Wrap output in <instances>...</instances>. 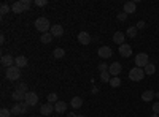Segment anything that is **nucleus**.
Segmentation results:
<instances>
[{"label": "nucleus", "instance_id": "a19ab883", "mask_svg": "<svg viewBox=\"0 0 159 117\" xmlns=\"http://www.w3.org/2000/svg\"><path fill=\"white\" fill-rule=\"evenodd\" d=\"M76 117H86V115H83V114H78Z\"/></svg>", "mask_w": 159, "mask_h": 117}, {"label": "nucleus", "instance_id": "dca6fc26", "mask_svg": "<svg viewBox=\"0 0 159 117\" xmlns=\"http://www.w3.org/2000/svg\"><path fill=\"white\" fill-rule=\"evenodd\" d=\"M70 106L73 108V109H80L83 106V98L81 97H73L72 100H70Z\"/></svg>", "mask_w": 159, "mask_h": 117}, {"label": "nucleus", "instance_id": "39448f33", "mask_svg": "<svg viewBox=\"0 0 159 117\" xmlns=\"http://www.w3.org/2000/svg\"><path fill=\"white\" fill-rule=\"evenodd\" d=\"M148 63H150L148 54H145V52H140V54H137V57H135V65H137L139 68H145Z\"/></svg>", "mask_w": 159, "mask_h": 117}, {"label": "nucleus", "instance_id": "f8f14e48", "mask_svg": "<svg viewBox=\"0 0 159 117\" xmlns=\"http://www.w3.org/2000/svg\"><path fill=\"white\" fill-rule=\"evenodd\" d=\"M0 62H2V65H3L5 68H10V67H13V65H15V57H13L11 54H5Z\"/></svg>", "mask_w": 159, "mask_h": 117}, {"label": "nucleus", "instance_id": "6ab92c4d", "mask_svg": "<svg viewBox=\"0 0 159 117\" xmlns=\"http://www.w3.org/2000/svg\"><path fill=\"white\" fill-rule=\"evenodd\" d=\"M54 111L59 112V114H64L65 111H67V103H65V101H57L54 105Z\"/></svg>", "mask_w": 159, "mask_h": 117}, {"label": "nucleus", "instance_id": "5701e85b", "mask_svg": "<svg viewBox=\"0 0 159 117\" xmlns=\"http://www.w3.org/2000/svg\"><path fill=\"white\" fill-rule=\"evenodd\" d=\"M52 56H54L56 59H62V57L65 56V51H64L62 48H56L54 51H52Z\"/></svg>", "mask_w": 159, "mask_h": 117}, {"label": "nucleus", "instance_id": "c756f323", "mask_svg": "<svg viewBox=\"0 0 159 117\" xmlns=\"http://www.w3.org/2000/svg\"><path fill=\"white\" fill-rule=\"evenodd\" d=\"M11 115V111L7 109V108H2L0 109V117H10Z\"/></svg>", "mask_w": 159, "mask_h": 117}, {"label": "nucleus", "instance_id": "4be33fe9", "mask_svg": "<svg viewBox=\"0 0 159 117\" xmlns=\"http://www.w3.org/2000/svg\"><path fill=\"white\" fill-rule=\"evenodd\" d=\"M143 71H145V74H147V76L154 74V73H156V67H154V63H148L147 67L143 68Z\"/></svg>", "mask_w": 159, "mask_h": 117}, {"label": "nucleus", "instance_id": "ddd939ff", "mask_svg": "<svg viewBox=\"0 0 159 117\" xmlns=\"http://www.w3.org/2000/svg\"><path fill=\"white\" fill-rule=\"evenodd\" d=\"M27 63H29V60H27V57H25V56L15 57V65H16L18 68H25V67H27Z\"/></svg>", "mask_w": 159, "mask_h": 117}, {"label": "nucleus", "instance_id": "7ed1b4c3", "mask_svg": "<svg viewBox=\"0 0 159 117\" xmlns=\"http://www.w3.org/2000/svg\"><path fill=\"white\" fill-rule=\"evenodd\" d=\"M5 76H7V79H8V81H18V79H19V76H21V68H18L16 65H13V67L7 68Z\"/></svg>", "mask_w": 159, "mask_h": 117}, {"label": "nucleus", "instance_id": "58836bf2", "mask_svg": "<svg viewBox=\"0 0 159 117\" xmlns=\"http://www.w3.org/2000/svg\"><path fill=\"white\" fill-rule=\"evenodd\" d=\"M67 117H76V114H73V112H72V114H69Z\"/></svg>", "mask_w": 159, "mask_h": 117}, {"label": "nucleus", "instance_id": "9d476101", "mask_svg": "<svg viewBox=\"0 0 159 117\" xmlns=\"http://www.w3.org/2000/svg\"><path fill=\"white\" fill-rule=\"evenodd\" d=\"M118 51H119V56H121V57H130V56H132V48H130L127 43L121 44Z\"/></svg>", "mask_w": 159, "mask_h": 117}, {"label": "nucleus", "instance_id": "72a5a7b5", "mask_svg": "<svg viewBox=\"0 0 159 117\" xmlns=\"http://www.w3.org/2000/svg\"><path fill=\"white\" fill-rule=\"evenodd\" d=\"M153 114H159V101L153 103Z\"/></svg>", "mask_w": 159, "mask_h": 117}, {"label": "nucleus", "instance_id": "bb28decb", "mask_svg": "<svg viewBox=\"0 0 159 117\" xmlns=\"http://www.w3.org/2000/svg\"><path fill=\"white\" fill-rule=\"evenodd\" d=\"M137 30H139V29L134 25V27H129L126 33H127V36H129V38H135V36H137Z\"/></svg>", "mask_w": 159, "mask_h": 117}, {"label": "nucleus", "instance_id": "c85d7f7f", "mask_svg": "<svg viewBox=\"0 0 159 117\" xmlns=\"http://www.w3.org/2000/svg\"><path fill=\"white\" fill-rule=\"evenodd\" d=\"M7 13H10V6L7 3H2V6H0V15H7Z\"/></svg>", "mask_w": 159, "mask_h": 117}, {"label": "nucleus", "instance_id": "79ce46f5", "mask_svg": "<svg viewBox=\"0 0 159 117\" xmlns=\"http://www.w3.org/2000/svg\"><path fill=\"white\" fill-rule=\"evenodd\" d=\"M156 98H157V100H159V92H157V94H156Z\"/></svg>", "mask_w": 159, "mask_h": 117}, {"label": "nucleus", "instance_id": "20e7f679", "mask_svg": "<svg viewBox=\"0 0 159 117\" xmlns=\"http://www.w3.org/2000/svg\"><path fill=\"white\" fill-rule=\"evenodd\" d=\"M145 76H147V74H145L143 68H139V67L132 68V70L129 71V79H130V81H142Z\"/></svg>", "mask_w": 159, "mask_h": 117}, {"label": "nucleus", "instance_id": "f257e3e1", "mask_svg": "<svg viewBox=\"0 0 159 117\" xmlns=\"http://www.w3.org/2000/svg\"><path fill=\"white\" fill-rule=\"evenodd\" d=\"M51 27H52V25H51V22H49V19L48 18H37L35 19V29L38 30V32H42V35L43 33H46L48 30H51Z\"/></svg>", "mask_w": 159, "mask_h": 117}, {"label": "nucleus", "instance_id": "cd10ccee", "mask_svg": "<svg viewBox=\"0 0 159 117\" xmlns=\"http://www.w3.org/2000/svg\"><path fill=\"white\" fill-rule=\"evenodd\" d=\"M57 101H59V100H57V95H56L54 92L48 95V103H51V105H56Z\"/></svg>", "mask_w": 159, "mask_h": 117}, {"label": "nucleus", "instance_id": "393cba45", "mask_svg": "<svg viewBox=\"0 0 159 117\" xmlns=\"http://www.w3.org/2000/svg\"><path fill=\"white\" fill-rule=\"evenodd\" d=\"M108 84H110L111 87H115V89H116V87H119V86H121V79H119L118 76H113L111 79H110V82H108Z\"/></svg>", "mask_w": 159, "mask_h": 117}, {"label": "nucleus", "instance_id": "e433bc0d", "mask_svg": "<svg viewBox=\"0 0 159 117\" xmlns=\"http://www.w3.org/2000/svg\"><path fill=\"white\" fill-rule=\"evenodd\" d=\"M16 89H19V90H22V92H25V94H27V86H25L24 82H22V84H19Z\"/></svg>", "mask_w": 159, "mask_h": 117}, {"label": "nucleus", "instance_id": "c9c22d12", "mask_svg": "<svg viewBox=\"0 0 159 117\" xmlns=\"http://www.w3.org/2000/svg\"><path fill=\"white\" fill-rule=\"evenodd\" d=\"M135 27H137L139 30H142V29H145V27H147V24H145L143 21H139V22H137V25H135Z\"/></svg>", "mask_w": 159, "mask_h": 117}, {"label": "nucleus", "instance_id": "4c0bfd02", "mask_svg": "<svg viewBox=\"0 0 159 117\" xmlns=\"http://www.w3.org/2000/svg\"><path fill=\"white\" fill-rule=\"evenodd\" d=\"M0 43H2V44L5 43V35H0Z\"/></svg>", "mask_w": 159, "mask_h": 117}, {"label": "nucleus", "instance_id": "ea45409f", "mask_svg": "<svg viewBox=\"0 0 159 117\" xmlns=\"http://www.w3.org/2000/svg\"><path fill=\"white\" fill-rule=\"evenodd\" d=\"M150 117H159V114H151Z\"/></svg>", "mask_w": 159, "mask_h": 117}, {"label": "nucleus", "instance_id": "2eb2a0df", "mask_svg": "<svg viewBox=\"0 0 159 117\" xmlns=\"http://www.w3.org/2000/svg\"><path fill=\"white\" fill-rule=\"evenodd\" d=\"M11 98L15 100V101H18V103H21V101H24V98H25V92H22V90L16 89L15 92L11 94Z\"/></svg>", "mask_w": 159, "mask_h": 117}, {"label": "nucleus", "instance_id": "423d86ee", "mask_svg": "<svg viewBox=\"0 0 159 117\" xmlns=\"http://www.w3.org/2000/svg\"><path fill=\"white\" fill-rule=\"evenodd\" d=\"M97 54H99L100 59H110L111 54H113V51H111V48H108V46H102V48L97 49Z\"/></svg>", "mask_w": 159, "mask_h": 117}, {"label": "nucleus", "instance_id": "0eeeda50", "mask_svg": "<svg viewBox=\"0 0 159 117\" xmlns=\"http://www.w3.org/2000/svg\"><path fill=\"white\" fill-rule=\"evenodd\" d=\"M24 101L27 103L29 106H35L37 103H38V95H37L35 92H27V94H25V98H24Z\"/></svg>", "mask_w": 159, "mask_h": 117}, {"label": "nucleus", "instance_id": "f704fd0d", "mask_svg": "<svg viewBox=\"0 0 159 117\" xmlns=\"http://www.w3.org/2000/svg\"><path fill=\"white\" fill-rule=\"evenodd\" d=\"M127 19V15H126V13L123 11V13H119V15H118V21H126Z\"/></svg>", "mask_w": 159, "mask_h": 117}, {"label": "nucleus", "instance_id": "a211bd4d", "mask_svg": "<svg viewBox=\"0 0 159 117\" xmlns=\"http://www.w3.org/2000/svg\"><path fill=\"white\" fill-rule=\"evenodd\" d=\"M154 97H156V94L153 92L151 89L145 90V92L142 94V100H143V101H153V100H154Z\"/></svg>", "mask_w": 159, "mask_h": 117}, {"label": "nucleus", "instance_id": "a878e982", "mask_svg": "<svg viewBox=\"0 0 159 117\" xmlns=\"http://www.w3.org/2000/svg\"><path fill=\"white\" fill-rule=\"evenodd\" d=\"M110 79H111V74H110L108 71L100 73V81H102V82H110Z\"/></svg>", "mask_w": 159, "mask_h": 117}, {"label": "nucleus", "instance_id": "f3484780", "mask_svg": "<svg viewBox=\"0 0 159 117\" xmlns=\"http://www.w3.org/2000/svg\"><path fill=\"white\" fill-rule=\"evenodd\" d=\"M135 10H137V5H135V2H126L124 3V13L126 15H130V13H135Z\"/></svg>", "mask_w": 159, "mask_h": 117}, {"label": "nucleus", "instance_id": "b1692460", "mask_svg": "<svg viewBox=\"0 0 159 117\" xmlns=\"http://www.w3.org/2000/svg\"><path fill=\"white\" fill-rule=\"evenodd\" d=\"M10 111H11V115H19V114H22V109H21V105H19V103H16V105L13 106Z\"/></svg>", "mask_w": 159, "mask_h": 117}, {"label": "nucleus", "instance_id": "412c9836", "mask_svg": "<svg viewBox=\"0 0 159 117\" xmlns=\"http://www.w3.org/2000/svg\"><path fill=\"white\" fill-rule=\"evenodd\" d=\"M52 38H54V36L51 35V32H46V33H43L42 36H40V41L45 43V44H49L52 41Z\"/></svg>", "mask_w": 159, "mask_h": 117}, {"label": "nucleus", "instance_id": "473e14b6", "mask_svg": "<svg viewBox=\"0 0 159 117\" xmlns=\"http://www.w3.org/2000/svg\"><path fill=\"white\" fill-rule=\"evenodd\" d=\"M35 5L37 6H46L48 5V0H35Z\"/></svg>", "mask_w": 159, "mask_h": 117}, {"label": "nucleus", "instance_id": "2f4dec72", "mask_svg": "<svg viewBox=\"0 0 159 117\" xmlns=\"http://www.w3.org/2000/svg\"><path fill=\"white\" fill-rule=\"evenodd\" d=\"M108 68H110V65H107V63H99V71H100V73L108 71Z\"/></svg>", "mask_w": 159, "mask_h": 117}, {"label": "nucleus", "instance_id": "1a4fd4ad", "mask_svg": "<svg viewBox=\"0 0 159 117\" xmlns=\"http://www.w3.org/2000/svg\"><path fill=\"white\" fill-rule=\"evenodd\" d=\"M76 38H78L80 44H84V46H86V44H89V43L92 41V38H91V35H89L88 32H80Z\"/></svg>", "mask_w": 159, "mask_h": 117}, {"label": "nucleus", "instance_id": "9b49d317", "mask_svg": "<svg viewBox=\"0 0 159 117\" xmlns=\"http://www.w3.org/2000/svg\"><path fill=\"white\" fill-rule=\"evenodd\" d=\"M54 112V105H51V103H45V105L40 106V114L42 115H49Z\"/></svg>", "mask_w": 159, "mask_h": 117}, {"label": "nucleus", "instance_id": "7c9ffc66", "mask_svg": "<svg viewBox=\"0 0 159 117\" xmlns=\"http://www.w3.org/2000/svg\"><path fill=\"white\" fill-rule=\"evenodd\" d=\"M19 105H21V109H22V114H27V111H29V105H27V103H25V101H21L19 103Z\"/></svg>", "mask_w": 159, "mask_h": 117}, {"label": "nucleus", "instance_id": "6e6552de", "mask_svg": "<svg viewBox=\"0 0 159 117\" xmlns=\"http://www.w3.org/2000/svg\"><path fill=\"white\" fill-rule=\"evenodd\" d=\"M121 71H123V65L119 63V62H113V63L110 65V68H108V73L111 74V77H113V76H118Z\"/></svg>", "mask_w": 159, "mask_h": 117}, {"label": "nucleus", "instance_id": "aec40b11", "mask_svg": "<svg viewBox=\"0 0 159 117\" xmlns=\"http://www.w3.org/2000/svg\"><path fill=\"white\" fill-rule=\"evenodd\" d=\"M113 41H115L118 46L124 44V33H123V32H116V33L113 35Z\"/></svg>", "mask_w": 159, "mask_h": 117}, {"label": "nucleus", "instance_id": "4468645a", "mask_svg": "<svg viewBox=\"0 0 159 117\" xmlns=\"http://www.w3.org/2000/svg\"><path fill=\"white\" fill-rule=\"evenodd\" d=\"M49 32H51L52 36H62V35H64V27H62L61 24H54V25L51 27Z\"/></svg>", "mask_w": 159, "mask_h": 117}, {"label": "nucleus", "instance_id": "f03ea898", "mask_svg": "<svg viewBox=\"0 0 159 117\" xmlns=\"http://www.w3.org/2000/svg\"><path fill=\"white\" fill-rule=\"evenodd\" d=\"M30 5H32L30 0H18V2H15V3L11 5V11L16 13V15H19V13L27 11L30 8Z\"/></svg>", "mask_w": 159, "mask_h": 117}]
</instances>
